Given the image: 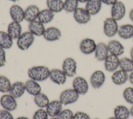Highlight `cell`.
Segmentation results:
<instances>
[{
	"mask_svg": "<svg viewBox=\"0 0 133 119\" xmlns=\"http://www.w3.org/2000/svg\"><path fill=\"white\" fill-rule=\"evenodd\" d=\"M50 70L45 66H36L32 67L28 70L29 77L36 81L46 80L49 77Z\"/></svg>",
	"mask_w": 133,
	"mask_h": 119,
	"instance_id": "obj_1",
	"label": "cell"
},
{
	"mask_svg": "<svg viewBox=\"0 0 133 119\" xmlns=\"http://www.w3.org/2000/svg\"><path fill=\"white\" fill-rule=\"evenodd\" d=\"M79 94L73 89L63 90L60 95L59 100L63 105H68L76 102L79 98Z\"/></svg>",
	"mask_w": 133,
	"mask_h": 119,
	"instance_id": "obj_2",
	"label": "cell"
},
{
	"mask_svg": "<svg viewBox=\"0 0 133 119\" xmlns=\"http://www.w3.org/2000/svg\"><path fill=\"white\" fill-rule=\"evenodd\" d=\"M34 40V35L30 31L24 32L17 39V44L21 50H27L33 44Z\"/></svg>",
	"mask_w": 133,
	"mask_h": 119,
	"instance_id": "obj_3",
	"label": "cell"
},
{
	"mask_svg": "<svg viewBox=\"0 0 133 119\" xmlns=\"http://www.w3.org/2000/svg\"><path fill=\"white\" fill-rule=\"evenodd\" d=\"M118 26L117 21L112 17L106 18L103 23V32L104 34L109 38L115 36L117 33Z\"/></svg>",
	"mask_w": 133,
	"mask_h": 119,
	"instance_id": "obj_4",
	"label": "cell"
},
{
	"mask_svg": "<svg viewBox=\"0 0 133 119\" xmlns=\"http://www.w3.org/2000/svg\"><path fill=\"white\" fill-rule=\"evenodd\" d=\"M73 89L79 94H85L88 91L89 86L87 80L83 77L77 76L74 78L72 82Z\"/></svg>",
	"mask_w": 133,
	"mask_h": 119,
	"instance_id": "obj_5",
	"label": "cell"
},
{
	"mask_svg": "<svg viewBox=\"0 0 133 119\" xmlns=\"http://www.w3.org/2000/svg\"><path fill=\"white\" fill-rule=\"evenodd\" d=\"M62 70L66 76L72 77L76 75L77 64L76 61L71 57L66 58L63 62Z\"/></svg>",
	"mask_w": 133,
	"mask_h": 119,
	"instance_id": "obj_6",
	"label": "cell"
},
{
	"mask_svg": "<svg viewBox=\"0 0 133 119\" xmlns=\"http://www.w3.org/2000/svg\"><path fill=\"white\" fill-rule=\"evenodd\" d=\"M126 14V7L125 5L121 2L117 1L112 5L111 9V17L118 21L121 20L125 16Z\"/></svg>",
	"mask_w": 133,
	"mask_h": 119,
	"instance_id": "obj_7",
	"label": "cell"
},
{
	"mask_svg": "<svg viewBox=\"0 0 133 119\" xmlns=\"http://www.w3.org/2000/svg\"><path fill=\"white\" fill-rule=\"evenodd\" d=\"M0 104L2 108L9 111H13L17 107V102L16 98L10 94L3 95L0 99Z\"/></svg>",
	"mask_w": 133,
	"mask_h": 119,
	"instance_id": "obj_8",
	"label": "cell"
},
{
	"mask_svg": "<svg viewBox=\"0 0 133 119\" xmlns=\"http://www.w3.org/2000/svg\"><path fill=\"white\" fill-rule=\"evenodd\" d=\"M105 80L104 73L100 70L95 71L91 75L90 82L92 87L95 89L100 88L104 84Z\"/></svg>",
	"mask_w": 133,
	"mask_h": 119,
	"instance_id": "obj_9",
	"label": "cell"
},
{
	"mask_svg": "<svg viewBox=\"0 0 133 119\" xmlns=\"http://www.w3.org/2000/svg\"><path fill=\"white\" fill-rule=\"evenodd\" d=\"M96 46L97 44L93 39L85 38L80 42L79 49L83 54L89 55L95 52Z\"/></svg>",
	"mask_w": 133,
	"mask_h": 119,
	"instance_id": "obj_10",
	"label": "cell"
},
{
	"mask_svg": "<svg viewBox=\"0 0 133 119\" xmlns=\"http://www.w3.org/2000/svg\"><path fill=\"white\" fill-rule=\"evenodd\" d=\"M73 17L77 23L85 24L90 21L91 15L85 8H77L73 12Z\"/></svg>",
	"mask_w": 133,
	"mask_h": 119,
	"instance_id": "obj_11",
	"label": "cell"
},
{
	"mask_svg": "<svg viewBox=\"0 0 133 119\" xmlns=\"http://www.w3.org/2000/svg\"><path fill=\"white\" fill-rule=\"evenodd\" d=\"M104 61V68L109 72H114L119 67V59L115 55L110 54Z\"/></svg>",
	"mask_w": 133,
	"mask_h": 119,
	"instance_id": "obj_12",
	"label": "cell"
},
{
	"mask_svg": "<svg viewBox=\"0 0 133 119\" xmlns=\"http://www.w3.org/2000/svg\"><path fill=\"white\" fill-rule=\"evenodd\" d=\"M66 75L62 70L59 69H52L50 70L49 78L54 83L63 85L66 81Z\"/></svg>",
	"mask_w": 133,
	"mask_h": 119,
	"instance_id": "obj_13",
	"label": "cell"
},
{
	"mask_svg": "<svg viewBox=\"0 0 133 119\" xmlns=\"http://www.w3.org/2000/svg\"><path fill=\"white\" fill-rule=\"evenodd\" d=\"M62 104L60 100H53L48 103L46 108V111L48 116L55 117H57L58 115L62 111Z\"/></svg>",
	"mask_w": 133,
	"mask_h": 119,
	"instance_id": "obj_14",
	"label": "cell"
},
{
	"mask_svg": "<svg viewBox=\"0 0 133 119\" xmlns=\"http://www.w3.org/2000/svg\"><path fill=\"white\" fill-rule=\"evenodd\" d=\"M109 52L111 54L119 56L122 55L125 51V48L123 44L118 41L112 40L110 41L108 44Z\"/></svg>",
	"mask_w": 133,
	"mask_h": 119,
	"instance_id": "obj_15",
	"label": "cell"
},
{
	"mask_svg": "<svg viewBox=\"0 0 133 119\" xmlns=\"http://www.w3.org/2000/svg\"><path fill=\"white\" fill-rule=\"evenodd\" d=\"M9 14L14 21L20 23L24 19V10L19 5H12L9 9Z\"/></svg>",
	"mask_w": 133,
	"mask_h": 119,
	"instance_id": "obj_16",
	"label": "cell"
},
{
	"mask_svg": "<svg viewBox=\"0 0 133 119\" xmlns=\"http://www.w3.org/2000/svg\"><path fill=\"white\" fill-rule=\"evenodd\" d=\"M25 90L24 83L22 81H16L11 84L9 93L13 97L17 99L22 97Z\"/></svg>",
	"mask_w": 133,
	"mask_h": 119,
	"instance_id": "obj_17",
	"label": "cell"
},
{
	"mask_svg": "<svg viewBox=\"0 0 133 119\" xmlns=\"http://www.w3.org/2000/svg\"><path fill=\"white\" fill-rule=\"evenodd\" d=\"M109 50L107 45L103 42H99L97 44L95 51V58L98 61H103L109 55Z\"/></svg>",
	"mask_w": 133,
	"mask_h": 119,
	"instance_id": "obj_18",
	"label": "cell"
},
{
	"mask_svg": "<svg viewBox=\"0 0 133 119\" xmlns=\"http://www.w3.org/2000/svg\"><path fill=\"white\" fill-rule=\"evenodd\" d=\"M129 78L128 73L122 70H116L111 76L112 82L116 85H122L126 82Z\"/></svg>",
	"mask_w": 133,
	"mask_h": 119,
	"instance_id": "obj_19",
	"label": "cell"
},
{
	"mask_svg": "<svg viewBox=\"0 0 133 119\" xmlns=\"http://www.w3.org/2000/svg\"><path fill=\"white\" fill-rule=\"evenodd\" d=\"M43 35L44 39L48 41H55L60 39L61 33L58 28L51 27L45 29Z\"/></svg>",
	"mask_w": 133,
	"mask_h": 119,
	"instance_id": "obj_20",
	"label": "cell"
},
{
	"mask_svg": "<svg viewBox=\"0 0 133 119\" xmlns=\"http://www.w3.org/2000/svg\"><path fill=\"white\" fill-rule=\"evenodd\" d=\"M39 11L37 6L35 5L29 6L24 10V19L29 22L36 20Z\"/></svg>",
	"mask_w": 133,
	"mask_h": 119,
	"instance_id": "obj_21",
	"label": "cell"
},
{
	"mask_svg": "<svg viewBox=\"0 0 133 119\" xmlns=\"http://www.w3.org/2000/svg\"><path fill=\"white\" fill-rule=\"evenodd\" d=\"M29 31L34 35H43L45 30L44 24L38 20H34L29 23L28 26Z\"/></svg>",
	"mask_w": 133,
	"mask_h": 119,
	"instance_id": "obj_22",
	"label": "cell"
},
{
	"mask_svg": "<svg viewBox=\"0 0 133 119\" xmlns=\"http://www.w3.org/2000/svg\"><path fill=\"white\" fill-rule=\"evenodd\" d=\"M117 33L119 37L125 40L133 38V25L125 24L118 27Z\"/></svg>",
	"mask_w": 133,
	"mask_h": 119,
	"instance_id": "obj_23",
	"label": "cell"
},
{
	"mask_svg": "<svg viewBox=\"0 0 133 119\" xmlns=\"http://www.w3.org/2000/svg\"><path fill=\"white\" fill-rule=\"evenodd\" d=\"M101 6V0H88L86 2L85 9L91 16L95 15L100 11Z\"/></svg>",
	"mask_w": 133,
	"mask_h": 119,
	"instance_id": "obj_24",
	"label": "cell"
},
{
	"mask_svg": "<svg viewBox=\"0 0 133 119\" xmlns=\"http://www.w3.org/2000/svg\"><path fill=\"white\" fill-rule=\"evenodd\" d=\"M22 28L19 22L12 21L10 22L7 28V33L12 39H17L21 34Z\"/></svg>",
	"mask_w": 133,
	"mask_h": 119,
	"instance_id": "obj_25",
	"label": "cell"
},
{
	"mask_svg": "<svg viewBox=\"0 0 133 119\" xmlns=\"http://www.w3.org/2000/svg\"><path fill=\"white\" fill-rule=\"evenodd\" d=\"M25 90L31 95L36 96L41 91V87L40 85L34 80L31 79L27 80L25 83Z\"/></svg>",
	"mask_w": 133,
	"mask_h": 119,
	"instance_id": "obj_26",
	"label": "cell"
},
{
	"mask_svg": "<svg viewBox=\"0 0 133 119\" xmlns=\"http://www.w3.org/2000/svg\"><path fill=\"white\" fill-rule=\"evenodd\" d=\"M114 115L117 119H128L130 115V110L124 105H118L114 109Z\"/></svg>",
	"mask_w": 133,
	"mask_h": 119,
	"instance_id": "obj_27",
	"label": "cell"
},
{
	"mask_svg": "<svg viewBox=\"0 0 133 119\" xmlns=\"http://www.w3.org/2000/svg\"><path fill=\"white\" fill-rule=\"evenodd\" d=\"M54 17V13L48 9H44L39 11L37 19L39 21L43 24L51 21Z\"/></svg>",
	"mask_w": 133,
	"mask_h": 119,
	"instance_id": "obj_28",
	"label": "cell"
},
{
	"mask_svg": "<svg viewBox=\"0 0 133 119\" xmlns=\"http://www.w3.org/2000/svg\"><path fill=\"white\" fill-rule=\"evenodd\" d=\"M12 39L8 33L0 31V47L4 49H9L12 46Z\"/></svg>",
	"mask_w": 133,
	"mask_h": 119,
	"instance_id": "obj_29",
	"label": "cell"
},
{
	"mask_svg": "<svg viewBox=\"0 0 133 119\" xmlns=\"http://www.w3.org/2000/svg\"><path fill=\"white\" fill-rule=\"evenodd\" d=\"M47 6L53 13H59L64 9V3L62 0H47Z\"/></svg>",
	"mask_w": 133,
	"mask_h": 119,
	"instance_id": "obj_30",
	"label": "cell"
},
{
	"mask_svg": "<svg viewBox=\"0 0 133 119\" xmlns=\"http://www.w3.org/2000/svg\"><path fill=\"white\" fill-rule=\"evenodd\" d=\"M34 101L35 104L41 109L46 108L50 102L48 97L41 92L34 96Z\"/></svg>",
	"mask_w": 133,
	"mask_h": 119,
	"instance_id": "obj_31",
	"label": "cell"
},
{
	"mask_svg": "<svg viewBox=\"0 0 133 119\" xmlns=\"http://www.w3.org/2000/svg\"><path fill=\"white\" fill-rule=\"evenodd\" d=\"M121 69L128 73L133 71V61L128 57H123L119 59Z\"/></svg>",
	"mask_w": 133,
	"mask_h": 119,
	"instance_id": "obj_32",
	"label": "cell"
},
{
	"mask_svg": "<svg viewBox=\"0 0 133 119\" xmlns=\"http://www.w3.org/2000/svg\"><path fill=\"white\" fill-rule=\"evenodd\" d=\"M11 86L10 80L5 76L0 75V92L7 93L9 92Z\"/></svg>",
	"mask_w": 133,
	"mask_h": 119,
	"instance_id": "obj_33",
	"label": "cell"
},
{
	"mask_svg": "<svg viewBox=\"0 0 133 119\" xmlns=\"http://www.w3.org/2000/svg\"><path fill=\"white\" fill-rule=\"evenodd\" d=\"M78 0H65L64 2V9L68 13L74 12L78 6Z\"/></svg>",
	"mask_w": 133,
	"mask_h": 119,
	"instance_id": "obj_34",
	"label": "cell"
},
{
	"mask_svg": "<svg viewBox=\"0 0 133 119\" xmlns=\"http://www.w3.org/2000/svg\"><path fill=\"white\" fill-rule=\"evenodd\" d=\"M123 96L127 103L133 105V87H128L125 88L123 91Z\"/></svg>",
	"mask_w": 133,
	"mask_h": 119,
	"instance_id": "obj_35",
	"label": "cell"
},
{
	"mask_svg": "<svg viewBox=\"0 0 133 119\" xmlns=\"http://www.w3.org/2000/svg\"><path fill=\"white\" fill-rule=\"evenodd\" d=\"M74 114L70 109L62 110L56 117L58 119H72Z\"/></svg>",
	"mask_w": 133,
	"mask_h": 119,
	"instance_id": "obj_36",
	"label": "cell"
},
{
	"mask_svg": "<svg viewBox=\"0 0 133 119\" xmlns=\"http://www.w3.org/2000/svg\"><path fill=\"white\" fill-rule=\"evenodd\" d=\"M48 117L46 111L41 108L35 112L32 119H48Z\"/></svg>",
	"mask_w": 133,
	"mask_h": 119,
	"instance_id": "obj_37",
	"label": "cell"
},
{
	"mask_svg": "<svg viewBox=\"0 0 133 119\" xmlns=\"http://www.w3.org/2000/svg\"><path fill=\"white\" fill-rule=\"evenodd\" d=\"M0 119H14L10 111L6 110H0Z\"/></svg>",
	"mask_w": 133,
	"mask_h": 119,
	"instance_id": "obj_38",
	"label": "cell"
},
{
	"mask_svg": "<svg viewBox=\"0 0 133 119\" xmlns=\"http://www.w3.org/2000/svg\"><path fill=\"white\" fill-rule=\"evenodd\" d=\"M72 119H90V117L86 113L79 111L74 114Z\"/></svg>",
	"mask_w": 133,
	"mask_h": 119,
	"instance_id": "obj_39",
	"label": "cell"
},
{
	"mask_svg": "<svg viewBox=\"0 0 133 119\" xmlns=\"http://www.w3.org/2000/svg\"><path fill=\"white\" fill-rule=\"evenodd\" d=\"M6 63V59L5 50L0 47V67L5 66Z\"/></svg>",
	"mask_w": 133,
	"mask_h": 119,
	"instance_id": "obj_40",
	"label": "cell"
},
{
	"mask_svg": "<svg viewBox=\"0 0 133 119\" xmlns=\"http://www.w3.org/2000/svg\"><path fill=\"white\" fill-rule=\"evenodd\" d=\"M118 0H101L102 3H103L107 5H113L116 3Z\"/></svg>",
	"mask_w": 133,
	"mask_h": 119,
	"instance_id": "obj_41",
	"label": "cell"
},
{
	"mask_svg": "<svg viewBox=\"0 0 133 119\" xmlns=\"http://www.w3.org/2000/svg\"><path fill=\"white\" fill-rule=\"evenodd\" d=\"M128 79L130 81V82L133 85V71L130 72V74L129 75V78Z\"/></svg>",
	"mask_w": 133,
	"mask_h": 119,
	"instance_id": "obj_42",
	"label": "cell"
},
{
	"mask_svg": "<svg viewBox=\"0 0 133 119\" xmlns=\"http://www.w3.org/2000/svg\"><path fill=\"white\" fill-rule=\"evenodd\" d=\"M129 17L130 18V19L133 22V9H132L129 14Z\"/></svg>",
	"mask_w": 133,
	"mask_h": 119,
	"instance_id": "obj_43",
	"label": "cell"
},
{
	"mask_svg": "<svg viewBox=\"0 0 133 119\" xmlns=\"http://www.w3.org/2000/svg\"><path fill=\"white\" fill-rule=\"evenodd\" d=\"M130 58L133 61V46L131 47L130 50Z\"/></svg>",
	"mask_w": 133,
	"mask_h": 119,
	"instance_id": "obj_44",
	"label": "cell"
},
{
	"mask_svg": "<svg viewBox=\"0 0 133 119\" xmlns=\"http://www.w3.org/2000/svg\"><path fill=\"white\" fill-rule=\"evenodd\" d=\"M130 115H131L132 117H133V105H132V106L130 108Z\"/></svg>",
	"mask_w": 133,
	"mask_h": 119,
	"instance_id": "obj_45",
	"label": "cell"
},
{
	"mask_svg": "<svg viewBox=\"0 0 133 119\" xmlns=\"http://www.w3.org/2000/svg\"><path fill=\"white\" fill-rule=\"evenodd\" d=\"M16 119H30V118H29L28 117H25V116H20V117H17Z\"/></svg>",
	"mask_w": 133,
	"mask_h": 119,
	"instance_id": "obj_46",
	"label": "cell"
},
{
	"mask_svg": "<svg viewBox=\"0 0 133 119\" xmlns=\"http://www.w3.org/2000/svg\"><path fill=\"white\" fill-rule=\"evenodd\" d=\"M88 0H78V2H80V3H86Z\"/></svg>",
	"mask_w": 133,
	"mask_h": 119,
	"instance_id": "obj_47",
	"label": "cell"
},
{
	"mask_svg": "<svg viewBox=\"0 0 133 119\" xmlns=\"http://www.w3.org/2000/svg\"><path fill=\"white\" fill-rule=\"evenodd\" d=\"M108 119H117L115 117H114V116H112V117H109V118H108Z\"/></svg>",
	"mask_w": 133,
	"mask_h": 119,
	"instance_id": "obj_48",
	"label": "cell"
},
{
	"mask_svg": "<svg viewBox=\"0 0 133 119\" xmlns=\"http://www.w3.org/2000/svg\"><path fill=\"white\" fill-rule=\"evenodd\" d=\"M9 1H12V2H17V1H18L19 0H9Z\"/></svg>",
	"mask_w": 133,
	"mask_h": 119,
	"instance_id": "obj_49",
	"label": "cell"
},
{
	"mask_svg": "<svg viewBox=\"0 0 133 119\" xmlns=\"http://www.w3.org/2000/svg\"><path fill=\"white\" fill-rule=\"evenodd\" d=\"M50 119H58V118L56 117H52V118H51Z\"/></svg>",
	"mask_w": 133,
	"mask_h": 119,
	"instance_id": "obj_50",
	"label": "cell"
},
{
	"mask_svg": "<svg viewBox=\"0 0 133 119\" xmlns=\"http://www.w3.org/2000/svg\"><path fill=\"white\" fill-rule=\"evenodd\" d=\"M95 119H99V118H95Z\"/></svg>",
	"mask_w": 133,
	"mask_h": 119,
	"instance_id": "obj_51",
	"label": "cell"
},
{
	"mask_svg": "<svg viewBox=\"0 0 133 119\" xmlns=\"http://www.w3.org/2000/svg\"><path fill=\"white\" fill-rule=\"evenodd\" d=\"M132 42H133V38H132Z\"/></svg>",
	"mask_w": 133,
	"mask_h": 119,
	"instance_id": "obj_52",
	"label": "cell"
}]
</instances>
